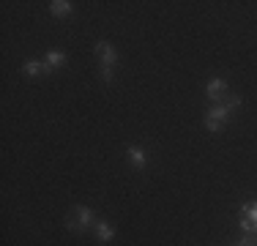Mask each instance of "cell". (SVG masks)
I'll return each mask as SVG.
<instances>
[{
	"label": "cell",
	"mask_w": 257,
	"mask_h": 246,
	"mask_svg": "<svg viewBox=\"0 0 257 246\" xmlns=\"http://www.w3.org/2000/svg\"><path fill=\"white\" fill-rule=\"evenodd\" d=\"M205 90H208V96L216 101V98H222L224 93H227V82H224V79H211V82L205 85Z\"/></svg>",
	"instance_id": "cell-5"
},
{
	"label": "cell",
	"mask_w": 257,
	"mask_h": 246,
	"mask_svg": "<svg viewBox=\"0 0 257 246\" xmlns=\"http://www.w3.org/2000/svg\"><path fill=\"white\" fill-rule=\"evenodd\" d=\"M241 246H257V232H246L243 241H241Z\"/></svg>",
	"instance_id": "cell-11"
},
{
	"label": "cell",
	"mask_w": 257,
	"mask_h": 246,
	"mask_svg": "<svg viewBox=\"0 0 257 246\" xmlns=\"http://www.w3.org/2000/svg\"><path fill=\"white\" fill-rule=\"evenodd\" d=\"M50 69H47V63H39V60H28L25 63V74L28 77H36V74H47Z\"/></svg>",
	"instance_id": "cell-10"
},
{
	"label": "cell",
	"mask_w": 257,
	"mask_h": 246,
	"mask_svg": "<svg viewBox=\"0 0 257 246\" xmlns=\"http://www.w3.org/2000/svg\"><path fill=\"white\" fill-rule=\"evenodd\" d=\"M47 69H60V66L66 63V55L63 52H58V49H50V52H47Z\"/></svg>",
	"instance_id": "cell-6"
},
{
	"label": "cell",
	"mask_w": 257,
	"mask_h": 246,
	"mask_svg": "<svg viewBox=\"0 0 257 246\" xmlns=\"http://www.w3.org/2000/svg\"><path fill=\"white\" fill-rule=\"evenodd\" d=\"M101 77H104V82H109V79H112V69H107V66H101Z\"/></svg>",
	"instance_id": "cell-12"
},
{
	"label": "cell",
	"mask_w": 257,
	"mask_h": 246,
	"mask_svg": "<svg viewBox=\"0 0 257 246\" xmlns=\"http://www.w3.org/2000/svg\"><path fill=\"white\" fill-rule=\"evenodd\" d=\"M66 224H69V230H85L88 224H93V213H90V208H74V213H71L69 219H66Z\"/></svg>",
	"instance_id": "cell-2"
},
{
	"label": "cell",
	"mask_w": 257,
	"mask_h": 246,
	"mask_svg": "<svg viewBox=\"0 0 257 246\" xmlns=\"http://www.w3.org/2000/svg\"><path fill=\"white\" fill-rule=\"evenodd\" d=\"M50 9H52V14H55V17H66V14H71V3H69V0H52Z\"/></svg>",
	"instance_id": "cell-8"
},
{
	"label": "cell",
	"mask_w": 257,
	"mask_h": 246,
	"mask_svg": "<svg viewBox=\"0 0 257 246\" xmlns=\"http://www.w3.org/2000/svg\"><path fill=\"white\" fill-rule=\"evenodd\" d=\"M241 213H243V230L246 232H257V202H246V205L241 208Z\"/></svg>",
	"instance_id": "cell-3"
},
{
	"label": "cell",
	"mask_w": 257,
	"mask_h": 246,
	"mask_svg": "<svg viewBox=\"0 0 257 246\" xmlns=\"http://www.w3.org/2000/svg\"><path fill=\"white\" fill-rule=\"evenodd\" d=\"M96 235H99V241H112L115 238L112 224H107V221H96Z\"/></svg>",
	"instance_id": "cell-7"
},
{
	"label": "cell",
	"mask_w": 257,
	"mask_h": 246,
	"mask_svg": "<svg viewBox=\"0 0 257 246\" xmlns=\"http://www.w3.org/2000/svg\"><path fill=\"white\" fill-rule=\"evenodd\" d=\"M96 55L101 58V66H107V69H112L115 58H118V55H115V49L109 47L107 41H99V44H96Z\"/></svg>",
	"instance_id": "cell-4"
},
{
	"label": "cell",
	"mask_w": 257,
	"mask_h": 246,
	"mask_svg": "<svg viewBox=\"0 0 257 246\" xmlns=\"http://www.w3.org/2000/svg\"><path fill=\"white\" fill-rule=\"evenodd\" d=\"M128 159H132L134 167H145V151H143V148L132 145V148H128Z\"/></svg>",
	"instance_id": "cell-9"
},
{
	"label": "cell",
	"mask_w": 257,
	"mask_h": 246,
	"mask_svg": "<svg viewBox=\"0 0 257 246\" xmlns=\"http://www.w3.org/2000/svg\"><path fill=\"white\" fill-rule=\"evenodd\" d=\"M238 104H241V98H238V96H230V98H224L222 104L211 107V109H208V115H205V126L211 129V132H219V129L227 123L232 109H238Z\"/></svg>",
	"instance_id": "cell-1"
}]
</instances>
